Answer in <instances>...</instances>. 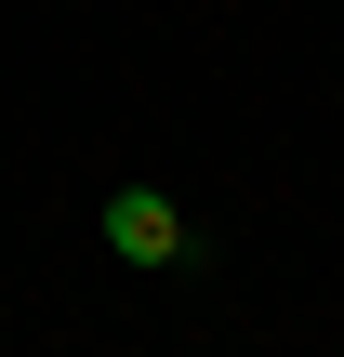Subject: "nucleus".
I'll use <instances>...</instances> for the list:
<instances>
[{"label": "nucleus", "mask_w": 344, "mask_h": 357, "mask_svg": "<svg viewBox=\"0 0 344 357\" xmlns=\"http://www.w3.org/2000/svg\"><path fill=\"white\" fill-rule=\"evenodd\" d=\"M106 252H119V265H186V212H172L159 185H119V199H106Z\"/></svg>", "instance_id": "1"}]
</instances>
